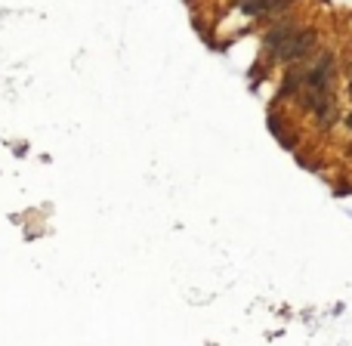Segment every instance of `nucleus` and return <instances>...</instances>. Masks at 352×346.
Returning a JSON list of instances; mask_svg holds the SVG:
<instances>
[{
  "instance_id": "obj_1",
  "label": "nucleus",
  "mask_w": 352,
  "mask_h": 346,
  "mask_svg": "<svg viewBox=\"0 0 352 346\" xmlns=\"http://www.w3.org/2000/svg\"><path fill=\"white\" fill-rule=\"evenodd\" d=\"M312 44H315V34H312V31H293L290 38L278 47V56L287 59V62H290V59H303L306 53L312 50Z\"/></svg>"
},
{
  "instance_id": "obj_2",
  "label": "nucleus",
  "mask_w": 352,
  "mask_h": 346,
  "mask_svg": "<svg viewBox=\"0 0 352 346\" xmlns=\"http://www.w3.org/2000/svg\"><path fill=\"white\" fill-rule=\"evenodd\" d=\"M293 31H296V28H290V25H275V28H272L269 34H266V47L278 53V47H281V44H284V41L290 38Z\"/></svg>"
},
{
  "instance_id": "obj_3",
  "label": "nucleus",
  "mask_w": 352,
  "mask_h": 346,
  "mask_svg": "<svg viewBox=\"0 0 352 346\" xmlns=\"http://www.w3.org/2000/svg\"><path fill=\"white\" fill-rule=\"evenodd\" d=\"M241 13H247V16H263V13H269V7H272V0H241Z\"/></svg>"
},
{
  "instance_id": "obj_4",
  "label": "nucleus",
  "mask_w": 352,
  "mask_h": 346,
  "mask_svg": "<svg viewBox=\"0 0 352 346\" xmlns=\"http://www.w3.org/2000/svg\"><path fill=\"white\" fill-rule=\"evenodd\" d=\"M349 124H352V118H349Z\"/></svg>"
}]
</instances>
